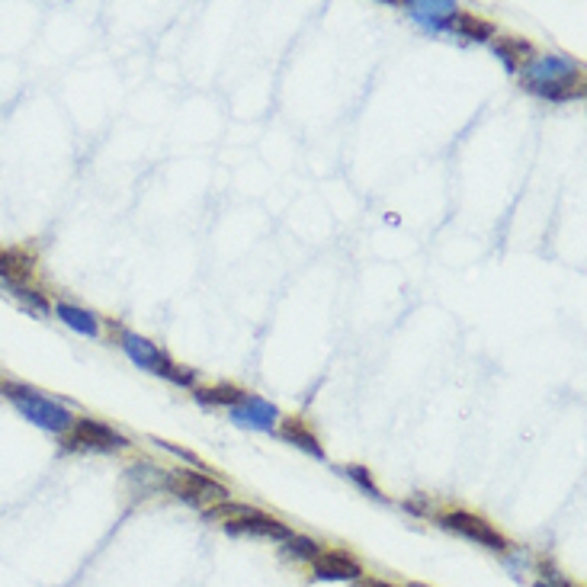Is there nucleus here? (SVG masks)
Listing matches in <instances>:
<instances>
[{
  "mask_svg": "<svg viewBox=\"0 0 587 587\" xmlns=\"http://www.w3.org/2000/svg\"><path fill=\"white\" fill-rule=\"evenodd\" d=\"M209 520L222 523L228 533H247V536H270V539H286L292 536L289 527H283L280 520L257 511V507H247V504H235V501H225V504H215L206 511Z\"/></svg>",
  "mask_w": 587,
  "mask_h": 587,
  "instance_id": "nucleus-2",
  "label": "nucleus"
},
{
  "mask_svg": "<svg viewBox=\"0 0 587 587\" xmlns=\"http://www.w3.org/2000/svg\"><path fill=\"white\" fill-rule=\"evenodd\" d=\"M193 395H196L199 405H225V408H235L238 401L244 398V392L238 389V385H228V382L206 385V389H196Z\"/></svg>",
  "mask_w": 587,
  "mask_h": 587,
  "instance_id": "nucleus-15",
  "label": "nucleus"
},
{
  "mask_svg": "<svg viewBox=\"0 0 587 587\" xmlns=\"http://www.w3.org/2000/svg\"><path fill=\"white\" fill-rule=\"evenodd\" d=\"M453 29H456L459 36L478 39V42H485V39L494 36V23H488V20H482V17H475V13H466V10H459V13H456Z\"/></svg>",
  "mask_w": 587,
  "mask_h": 587,
  "instance_id": "nucleus-16",
  "label": "nucleus"
},
{
  "mask_svg": "<svg viewBox=\"0 0 587 587\" xmlns=\"http://www.w3.org/2000/svg\"><path fill=\"white\" fill-rule=\"evenodd\" d=\"M7 398L13 401V405H17V411L26 417L29 424L49 430V434L65 437L68 430L74 427V414L65 405H58V401L45 398L42 392L23 389V385H7Z\"/></svg>",
  "mask_w": 587,
  "mask_h": 587,
  "instance_id": "nucleus-3",
  "label": "nucleus"
},
{
  "mask_svg": "<svg viewBox=\"0 0 587 587\" xmlns=\"http://www.w3.org/2000/svg\"><path fill=\"white\" fill-rule=\"evenodd\" d=\"M280 434H283L289 443L302 446L305 453H312V456L324 459V450H321V443H318V437H315V430L308 427V424L302 421V417H286L283 427H280Z\"/></svg>",
  "mask_w": 587,
  "mask_h": 587,
  "instance_id": "nucleus-14",
  "label": "nucleus"
},
{
  "mask_svg": "<svg viewBox=\"0 0 587 587\" xmlns=\"http://www.w3.org/2000/svg\"><path fill=\"white\" fill-rule=\"evenodd\" d=\"M440 523L446 530H453L459 536H466V539H475V543H482L494 552H504L507 549V539L491 527V523H485L482 517H475L469 511H450V514H443Z\"/></svg>",
  "mask_w": 587,
  "mask_h": 587,
  "instance_id": "nucleus-6",
  "label": "nucleus"
},
{
  "mask_svg": "<svg viewBox=\"0 0 587 587\" xmlns=\"http://www.w3.org/2000/svg\"><path fill=\"white\" fill-rule=\"evenodd\" d=\"M494 52H498V58L504 61V68L517 74L530 65V58H533V45L530 42H523V39H501L498 45H494Z\"/></svg>",
  "mask_w": 587,
  "mask_h": 587,
  "instance_id": "nucleus-13",
  "label": "nucleus"
},
{
  "mask_svg": "<svg viewBox=\"0 0 587 587\" xmlns=\"http://www.w3.org/2000/svg\"><path fill=\"white\" fill-rule=\"evenodd\" d=\"M341 472H344L347 478H353V482H357L363 491H369V494H373L376 501H385V498H382V491H379V488H376V482H373V475H369L363 466H344Z\"/></svg>",
  "mask_w": 587,
  "mask_h": 587,
  "instance_id": "nucleus-18",
  "label": "nucleus"
},
{
  "mask_svg": "<svg viewBox=\"0 0 587 587\" xmlns=\"http://www.w3.org/2000/svg\"><path fill=\"white\" fill-rule=\"evenodd\" d=\"M119 347L126 350V357L138 366V369H148V373H164V366L171 363V357H167L164 350H158L151 341H145V337H138L132 331H119Z\"/></svg>",
  "mask_w": 587,
  "mask_h": 587,
  "instance_id": "nucleus-8",
  "label": "nucleus"
},
{
  "mask_svg": "<svg viewBox=\"0 0 587 587\" xmlns=\"http://www.w3.org/2000/svg\"><path fill=\"white\" fill-rule=\"evenodd\" d=\"M65 450H100V453H113V450H126L129 440L116 434L110 424L94 421V417H74V427L61 440Z\"/></svg>",
  "mask_w": 587,
  "mask_h": 587,
  "instance_id": "nucleus-4",
  "label": "nucleus"
},
{
  "mask_svg": "<svg viewBox=\"0 0 587 587\" xmlns=\"http://www.w3.org/2000/svg\"><path fill=\"white\" fill-rule=\"evenodd\" d=\"M164 488H171L174 494H180L187 504H196V507H215V504H225L228 501V488L219 485L215 478L209 475H199V472H177V475H164Z\"/></svg>",
  "mask_w": 587,
  "mask_h": 587,
  "instance_id": "nucleus-5",
  "label": "nucleus"
},
{
  "mask_svg": "<svg viewBox=\"0 0 587 587\" xmlns=\"http://www.w3.org/2000/svg\"><path fill=\"white\" fill-rule=\"evenodd\" d=\"M411 17L430 33H450L459 7L456 4H440V0H427V4H405Z\"/></svg>",
  "mask_w": 587,
  "mask_h": 587,
  "instance_id": "nucleus-11",
  "label": "nucleus"
},
{
  "mask_svg": "<svg viewBox=\"0 0 587 587\" xmlns=\"http://www.w3.org/2000/svg\"><path fill=\"white\" fill-rule=\"evenodd\" d=\"M584 77L581 68L571 58L562 55H549V58H536L523 68V90H530L536 97L546 100H575L584 97Z\"/></svg>",
  "mask_w": 587,
  "mask_h": 587,
  "instance_id": "nucleus-1",
  "label": "nucleus"
},
{
  "mask_svg": "<svg viewBox=\"0 0 587 587\" xmlns=\"http://www.w3.org/2000/svg\"><path fill=\"white\" fill-rule=\"evenodd\" d=\"M283 552L289 555V559H312L315 562L321 546L315 543V539H308V536H289L283 543Z\"/></svg>",
  "mask_w": 587,
  "mask_h": 587,
  "instance_id": "nucleus-17",
  "label": "nucleus"
},
{
  "mask_svg": "<svg viewBox=\"0 0 587 587\" xmlns=\"http://www.w3.org/2000/svg\"><path fill=\"white\" fill-rule=\"evenodd\" d=\"M17 296L26 302V305H33L36 308V312H49V302H45V296H42V292H33V289H17Z\"/></svg>",
  "mask_w": 587,
  "mask_h": 587,
  "instance_id": "nucleus-19",
  "label": "nucleus"
},
{
  "mask_svg": "<svg viewBox=\"0 0 587 587\" xmlns=\"http://www.w3.org/2000/svg\"><path fill=\"white\" fill-rule=\"evenodd\" d=\"M231 421L241 427H251V430H273L276 421H283V417H280V408L270 405L267 398L244 392V398L231 408Z\"/></svg>",
  "mask_w": 587,
  "mask_h": 587,
  "instance_id": "nucleus-7",
  "label": "nucleus"
},
{
  "mask_svg": "<svg viewBox=\"0 0 587 587\" xmlns=\"http://www.w3.org/2000/svg\"><path fill=\"white\" fill-rule=\"evenodd\" d=\"M315 578H324V581H360L363 568H360L357 559H350V555H344V552H318Z\"/></svg>",
  "mask_w": 587,
  "mask_h": 587,
  "instance_id": "nucleus-10",
  "label": "nucleus"
},
{
  "mask_svg": "<svg viewBox=\"0 0 587 587\" xmlns=\"http://www.w3.org/2000/svg\"><path fill=\"white\" fill-rule=\"evenodd\" d=\"M411 587H427V584H411Z\"/></svg>",
  "mask_w": 587,
  "mask_h": 587,
  "instance_id": "nucleus-21",
  "label": "nucleus"
},
{
  "mask_svg": "<svg viewBox=\"0 0 587 587\" xmlns=\"http://www.w3.org/2000/svg\"><path fill=\"white\" fill-rule=\"evenodd\" d=\"M36 257L23 251V247H7L0 251V280L10 283L13 289H26V283L33 280Z\"/></svg>",
  "mask_w": 587,
  "mask_h": 587,
  "instance_id": "nucleus-9",
  "label": "nucleus"
},
{
  "mask_svg": "<svg viewBox=\"0 0 587 587\" xmlns=\"http://www.w3.org/2000/svg\"><path fill=\"white\" fill-rule=\"evenodd\" d=\"M533 587H549V584H533Z\"/></svg>",
  "mask_w": 587,
  "mask_h": 587,
  "instance_id": "nucleus-22",
  "label": "nucleus"
},
{
  "mask_svg": "<svg viewBox=\"0 0 587 587\" xmlns=\"http://www.w3.org/2000/svg\"><path fill=\"white\" fill-rule=\"evenodd\" d=\"M357 587H395V584H385V581H373V578H360Z\"/></svg>",
  "mask_w": 587,
  "mask_h": 587,
  "instance_id": "nucleus-20",
  "label": "nucleus"
},
{
  "mask_svg": "<svg viewBox=\"0 0 587 587\" xmlns=\"http://www.w3.org/2000/svg\"><path fill=\"white\" fill-rule=\"evenodd\" d=\"M55 315L68 324L71 331H77L81 337H97L100 334V324H97V318L87 312V308H81V305H71V302H61V305H55Z\"/></svg>",
  "mask_w": 587,
  "mask_h": 587,
  "instance_id": "nucleus-12",
  "label": "nucleus"
}]
</instances>
